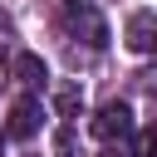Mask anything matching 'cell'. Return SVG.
Returning <instances> with one entry per match:
<instances>
[{
	"label": "cell",
	"mask_w": 157,
	"mask_h": 157,
	"mask_svg": "<svg viewBox=\"0 0 157 157\" xmlns=\"http://www.w3.org/2000/svg\"><path fill=\"white\" fill-rule=\"evenodd\" d=\"M88 132H93L98 142H123V137L132 132V108H128V103H103V108L93 113Z\"/></svg>",
	"instance_id": "cell-1"
},
{
	"label": "cell",
	"mask_w": 157,
	"mask_h": 157,
	"mask_svg": "<svg viewBox=\"0 0 157 157\" xmlns=\"http://www.w3.org/2000/svg\"><path fill=\"white\" fill-rule=\"evenodd\" d=\"M39 123H44V103H39L34 93H25V98H15V103H10L5 132H10L15 142H25V137H34V132H39Z\"/></svg>",
	"instance_id": "cell-2"
},
{
	"label": "cell",
	"mask_w": 157,
	"mask_h": 157,
	"mask_svg": "<svg viewBox=\"0 0 157 157\" xmlns=\"http://www.w3.org/2000/svg\"><path fill=\"white\" fill-rule=\"evenodd\" d=\"M69 20H74V29L83 25V44H88V49H103V44H108V25L98 20V10H88V5H69Z\"/></svg>",
	"instance_id": "cell-3"
},
{
	"label": "cell",
	"mask_w": 157,
	"mask_h": 157,
	"mask_svg": "<svg viewBox=\"0 0 157 157\" xmlns=\"http://www.w3.org/2000/svg\"><path fill=\"white\" fill-rule=\"evenodd\" d=\"M152 29H157V15H152V10H137V15L128 20V49H132V54H147V49H152Z\"/></svg>",
	"instance_id": "cell-4"
},
{
	"label": "cell",
	"mask_w": 157,
	"mask_h": 157,
	"mask_svg": "<svg viewBox=\"0 0 157 157\" xmlns=\"http://www.w3.org/2000/svg\"><path fill=\"white\" fill-rule=\"evenodd\" d=\"M15 78L34 88V83H44V78H49V69H44V59H39V54H15Z\"/></svg>",
	"instance_id": "cell-5"
},
{
	"label": "cell",
	"mask_w": 157,
	"mask_h": 157,
	"mask_svg": "<svg viewBox=\"0 0 157 157\" xmlns=\"http://www.w3.org/2000/svg\"><path fill=\"white\" fill-rule=\"evenodd\" d=\"M54 103H59V118H64V123H74V118H78V103H83V93H78L74 83H64Z\"/></svg>",
	"instance_id": "cell-6"
},
{
	"label": "cell",
	"mask_w": 157,
	"mask_h": 157,
	"mask_svg": "<svg viewBox=\"0 0 157 157\" xmlns=\"http://www.w3.org/2000/svg\"><path fill=\"white\" fill-rule=\"evenodd\" d=\"M152 152H157V132L142 128V132H137V157H152Z\"/></svg>",
	"instance_id": "cell-7"
},
{
	"label": "cell",
	"mask_w": 157,
	"mask_h": 157,
	"mask_svg": "<svg viewBox=\"0 0 157 157\" xmlns=\"http://www.w3.org/2000/svg\"><path fill=\"white\" fill-rule=\"evenodd\" d=\"M54 147H59V157H74V128H59Z\"/></svg>",
	"instance_id": "cell-8"
},
{
	"label": "cell",
	"mask_w": 157,
	"mask_h": 157,
	"mask_svg": "<svg viewBox=\"0 0 157 157\" xmlns=\"http://www.w3.org/2000/svg\"><path fill=\"white\" fill-rule=\"evenodd\" d=\"M64 5H83V0H64Z\"/></svg>",
	"instance_id": "cell-9"
}]
</instances>
